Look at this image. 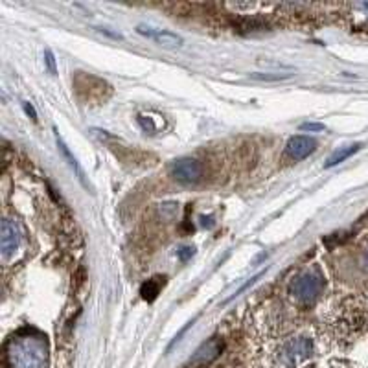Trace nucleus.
<instances>
[{
	"mask_svg": "<svg viewBox=\"0 0 368 368\" xmlns=\"http://www.w3.org/2000/svg\"><path fill=\"white\" fill-rule=\"evenodd\" d=\"M8 368H47L48 343L41 333L23 332L6 345Z\"/></svg>",
	"mask_w": 368,
	"mask_h": 368,
	"instance_id": "nucleus-1",
	"label": "nucleus"
},
{
	"mask_svg": "<svg viewBox=\"0 0 368 368\" xmlns=\"http://www.w3.org/2000/svg\"><path fill=\"white\" fill-rule=\"evenodd\" d=\"M322 291V278L313 271L302 273L291 284L293 297L300 302H313Z\"/></svg>",
	"mask_w": 368,
	"mask_h": 368,
	"instance_id": "nucleus-2",
	"label": "nucleus"
},
{
	"mask_svg": "<svg viewBox=\"0 0 368 368\" xmlns=\"http://www.w3.org/2000/svg\"><path fill=\"white\" fill-rule=\"evenodd\" d=\"M21 241H23L21 223L15 221V219H4L2 228H0V252H2V258L8 260L12 256L21 245Z\"/></svg>",
	"mask_w": 368,
	"mask_h": 368,
	"instance_id": "nucleus-3",
	"label": "nucleus"
},
{
	"mask_svg": "<svg viewBox=\"0 0 368 368\" xmlns=\"http://www.w3.org/2000/svg\"><path fill=\"white\" fill-rule=\"evenodd\" d=\"M171 175L182 184H195L203 177V168H201V162L195 158H181L171 166Z\"/></svg>",
	"mask_w": 368,
	"mask_h": 368,
	"instance_id": "nucleus-4",
	"label": "nucleus"
},
{
	"mask_svg": "<svg viewBox=\"0 0 368 368\" xmlns=\"http://www.w3.org/2000/svg\"><path fill=\"white\" fill-rule=\"evenodd\" d=\"M315 147H317V142L313 140V138L304 136V135H298V136L289 138V142H287V146H286V151L293 160H302V158L310 157L311 153L315 151Z\"/></svg>",
	"mask_w": 368,
	"mask_h": 368,
	"instance_id": "nucleus-5",
	"label": "nucleus"
},
{
	"mask_svg": "<svg viewBox=\"0 0 368 368\" xmlns=\"http://www.w3.org/2000/svg\"><path fill=\"white\" fill-rule=\"evenodd\" d=\"M138 34L151 37V39H155L157 42H160L162 47H181L182 45L181 36L171 34V32H160V29L147 28V26H144V24H140V26H138Z\"/></svg>",
	"mask_w": 368,
	"mask_h": 368,
	"instance_id": "nucleus-6",
	"label": "nucleus"
},
{
	"mask_svg": "<svg viewBox=\"0 0 368 368\" xmlns=\"http://www.w3.org/2000/svg\"><path fill=\"white\" fill-rule=\"evenodd\" d=\"M219 354H221V343L217 341V337H214V339H210L206 345H203L195 352L192 363L193 365H208V363L214 361Z\"/></svg>",
	"mask_w": 368,
	"mask_h": 368,
	"instance_id": "nucleus-7",
	"label": "nucleus"
},
{
	"mask_svg": "<svg viewBox=\"0 0 368 368\" xmlns=\"http://www.w3.org/2000/svg\"><path fill=\"white\" fill-rule=\"evenodd\" d=\"M311 354V343L308 339H297L291 341L289 345L284 348V356L289 363L297 361L300 357H308Z\"/></svg>",
	"mask_w": 368,
	"mask_h": 368,
	"instance_id": "nucleus-8",
	"label": "nucleus"
},
{
	"mask_svg": "<svg viewBox=\"0 0 368 368\" xmlns=\"http://www.w3.org/2000/svg\"><path fill=\"white\" fill-rule=\"evenodd\" d=\"M162 286H164V278H160V276L144 282L140 287L142 298H144V300H147V302H153V300L158 297V293H160Z\"/></svg>",
	"mask_w": 368,
	"mask_h": 368,
	"instance_id": "nucleus-9",
	"label": "nucleus"
},
{
	"mask_svg": "<svg viewBox=\"0 0 368 368\" xmlns=\"http://www.w3.org/2000/svg\"><path fill=\"white\" fill-rule=\"evenodd\" d=\"M359 147H361V144H354V146H346L337 149V151L333 153L332 157L326 160V168H333V166H337V164L345 162L346 158L352 157L356 151H359Z\"/></svg>",
	"mask_w": 368,
	"mask_h": 368,
	"instance_id": "nucleus-10",
	"label": "nucleus"
},
{
	"mask_svg": "<svg viewBox=\"0 0 368 368\" xmlns=\"http://www.w3.org/2000/svg\"><path fill=\"white\" fill-rule=\"evenodd\" d=\"M58 146H59V151L63 153V157L69 160V164H71V168L77 173V179L85 184V173H83V170L79 168V164H77V158L72 157V153L69 151V147H66V144L63 142V138L58 135Z\"/></svg>",
	"mask_w": 368,
	"mask_h": 368,
	"instance_id": "nucleus-11",
	"label": "nucleus"
},
{
	"mask_svg": "<svg viewBox=\"0 0 368 368\" xmlns=\"http://www.w3.org/2000/svg\"><path fill=\"white\" fill-rule=\"evenodd\" d=\"M252 79H260V82H282V79H287L289 74H262V72H254L251 74Z\"/></svg>",
	"mask_w": 368,
	"mask_h": 368,
	"instance_id": "nucleus-12",
	"label": "nucleus"
},
{
	"mask_svg": "<svg viewBox=\"0 0 368 368\" xmlns=\"http://www.w3.org/2000/svg\"><path fill=\"white\" fill-rule=\"evenodd\" d=\"M45 58H47V64H48V69H50V72L56 74L58 69H56V58H53L52 50H47V52H45Z\"/></svg>",
	"mask_w": 368,
	"mask_h": 368,
	"instance_id": "nucleus-13",
	"label": "nucleus"
},
{
	"mask_svg": "<svg viewBox=\"0 0 368 368\" xmlns=\"http://www.w3.org/2000/svg\"><path fill=\"white\" fill-rule=\"evenodd\" d=\"M300 129H302V131H324V125H322V123L308 122V123H302Z\"/></svg>",
	"mask_w": 368,
	"mask_h": 368,
	"instance_id": "nucleus-14",
	"label": "nucleus"
},
{
	"mask_svg": "<svg viewBox=\"0 0 368 368\" xmlns=\"http://www.w3.org/2000/svg\"><path fill=\"white\" fill-rule=\"evenodd\" d=\"M190 256H193V247H182L181 251H179V258L181 260H188Z\"/></svg>",
	"mask_w": 368,
	"mask_h": 368,
	"instance_id": "nucleus-15",
	"label": "nucleus"
},
{
	"mask_svg": "<svg viewBox=\"0 0 368 368\" xmlns=\"http://www.w3.org/2000/svg\"><path fill=\"white\" fill-rule=\"evenodd\" d=\"M23 106H24V111H26V114H29V116H32V120H37V112H36V109H34V107L29 106L28 101H24Z\"/></svg>",
	"mask_w": 368,
	"mask_h": 368,
	"instance_id": "nucleus-16",
	"label": "nucleus"
},
{
	"mask_svg": "<svg viewBox=\"0 0 368 368\" xmlns=\"http://www.w3.org/2000/svg\"><path fill=\"white\" fill-rule=\"evenodd\" d=\"M367 265H368V251H367Z\"/></svg>",
	"mask_w": 368,
	"mask_h": 368,
	"instance_id": "nucleus-17",
	"label": "nucleus"
}]
</instances>
